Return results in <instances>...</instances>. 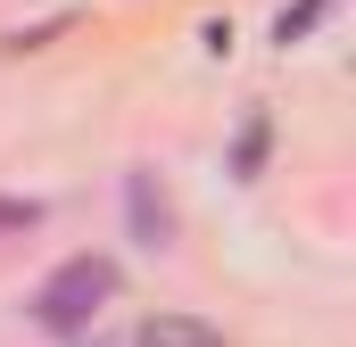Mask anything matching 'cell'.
<instances>
[{"instance_id": "277c9868", "label": "cell", "mask_w": 356, "mask_h": 347, "mask_svg": "<svg viewBox=\"0 0 356 347\" xmlns=\"http://www.w3.org/2000/svg\"><path fill=\"white\" fill-rule=\"evenodd\" d=\"M323 17H332V0H298V8H282V17H273V42H298V33H315Z\"/></svg>"}, {"instance_id": "3957f363", "label": "cell", "mask_w": 356, "mask_h": 347, "mask_svg": "<svg viewBox=\"0 0 356 347\" xmlns=\"http://www.w3.org/2000/svg\"><path fill=\"white\" fill-rule=\"evenodd\" d=\"M133 223H141V240H149V248L166 240V198L149 190V174H133Z\"/></svg>"}, {"instance_id": "6da1fadb", "label": "cell", "mask_w": 356, "mask_h": 347, "mask_svg": "<svg viewBox=\"0 0 356 347\" xmlns=\"http://www.w3.org/2000/svg\"><path fill=\"white\" fill-rule=\"evenodd\" d=\"M116 298V264L108 257H67L42 289H33V323L42 331H91Z\"/></svg>"}, {"instance_id": "7a4b0ae2", "label": "cell", "mask_w": 356, "mask_h": 347, "mask_svg": "<svg viewBox=\"0 0 356 347\" xmlns=\"http://www.w3.org/2000/svg\"><path fill=\"white\" fill-rule=\"evenodd\" d=\"M133 347H224V331H207V323H191V314H149Z\"/></svg>"}]
</instances>
